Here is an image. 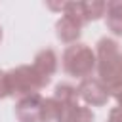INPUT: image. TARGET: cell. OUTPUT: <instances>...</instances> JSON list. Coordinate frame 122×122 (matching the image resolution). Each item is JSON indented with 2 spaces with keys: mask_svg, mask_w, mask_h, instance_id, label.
<instances>
[{
  "mask_svg": "<svg viewBox=\"0 0 122 122\" xmlns=\"http://www.w3.org/2000/svg\"><path fill=\"white\" fill-rule=\"evenodd\" d=\"M95 59H97V69H95L97 78L107 86V90H111L116 84L122 67L120 44L111 36L99 38L95 44Z\"/></svg>",
  "mask_w": 122,
  "mask_h": 122,
  "instance_id": "1",
  "label": "cell"
},
{
  "mask_svg": "<svg viewBox=\"0 0 122 122\" xmlns=\"http://www.w3.org/2000/svg\"><path fill=\"white\" fill-rule=\"evenodd\" d=\"M61 69L67 76L76 78L80 82L93 76V72L97 69L95 50H92L84 42H76V44L67 46L61 55Z\"/></svg>",
  "mask_w": 122,
  "mask_h": 122,
  "instance_id": "2",
  "label": "cell"
},
{
  "mask_svg": "<svg viewBox=\"0 0 122 122\" xmlns=\"http://www.w3.org/2000/svg\"><path fill=\"white\" fill-rule=\"evenodd\" d=\"M8 72V88H10V97L21 99L27 95L40 93L50 82L42 78L32 65H17Z\"/></svg>",
  "mask_w": 122,
  "mask_h": 122,
  "instance_id": "3",
  "label": "cell"
},
{
  "mask_svg": "<svg viewBox=\"0 0 122 122\" xmlns=\"http://www.w3.org/2000/svg\"><path fill=\"white\" fill-rule=\"evenodd\" d=\"M78 95L80 101H84V105L88 107H103L111 99V92L97 76H90L82 80L78 84Z\"/></svg>",
  "mask_w": 122,
  "mask_h": 122,
  "instance_id": "4",
  "label": "cell"
},
{
  "mask_svg": "<svg viewBox=\"0 0 122 122\" xmlns=\"http://www.w3.org/2000/svg\"><path fill=\"white\" fill-rule=\"evenodd\" d=\"M42 105H44V97L40 93L17 99L15 109H13L17 122H40L42 120Z\"/></svg>",
  "mask_w": 122,
  "mask_h": 122,
  "instance_id": "5",
  "label": "cell"
},
{
  "mask_svg": "<svg viewBox=\"0 0 122 122\" xmlns=\"http://www.w3.org/2000/svg\"><path fill=\"white\" fill-rule=\"evenodd\" d=\"M82 27L84 25L76 17H72L69 13H61V17L55 21V36L67 46L76 44L82 34Z\"/></svg>",
  "mask_w": 122,
  "mask_h": 122,
  "instance_id": "6",
  "label": "cell"
},
{
  "mask_svg": "<svg viewBox=\"0 0 122 122\" xmlns=\"http://www.w3.org/2000/svg\"><path fill=\"white\" fill-rule=\"evenodd\" d=\"M32 67H34V71L42 78L51 82V76L59 69V55H57V51L53 48H42L40 51H36V55L32 59Z\"/></svg>",
  "mask_w": 122,
  "mask_h": 122,
  "instance_id": "7",
  "label": "cell"
},
{
  "mask_svg": "<svg viewBox=\"0 0 122 122\" xmlns=\"http://www.w3.org/2000/svg\"><path fill=\"white\" fill-rule=\"evenodd\" d=\"M105 25L112 36H122V0H111L105 8Z\"/></svg>",
  "mask_w": 122,
  "mask_h": 122,
  "instance_id": "8",
  "label": "cell"
},
{
  "mask_svg": "<svg viewBox=\"0 0 122 122\" xmlns=\"http://www.w3.org/2000/svg\"><path fill=\"white\" fill-rule=\"evenodd\" d=\"M93 120H95L93 111L88 105L78 103V105H65L59 122H93Z\"/></svg>",
  "mask_w": 122,
  "mask_h": 122,
  "instance_id": "9",
  "label": "cell"
},
{
  "mask_svg": "<svg viewBox=\"0 0 122 122\" xmlns=\"http://www.w3.org/2000/svg\"><path fill=\"white\" fill-rule=\"evenodd\" d=\"M53 97L63 105H78L80 103L78 86H74L71 82H59L53 88Z\"/></svg>",
  "mask_w": 122,
  "mask_h": 122,
  "instance_id": "10",
  "label": "cell"
},
{
  "mask_svg": "<svg viewBox=\"0 0 122 122\" xmlns=\"http://www.w3.org/2000/svg\"><path fill=\"white\" fill-rule=\"evenodd\" d=\"M65 105L59 103L53 95L51 97H44V105H42V120L40 122H59L61 114H63Z\"/></svg>",
  "mask_w": 122,
  "mask_h": 122,
  "instance_id": "11",
  "label": "cell"
},
{
  "mask_svg": "<svg viewBox=\"0 0 122 122\" xmlns=\"http://www.w3.org/2000/svg\"><path fill=\"white\" fill-rule=\"evenodd\" d=\"M105 8H107V2H103V0L84 2V15H86V23H92V21H97V19L105 17Z\"/></svg>",
  "mask_w": 122,
  "mask_h": 122,
  "instance_id": "12",
  "label": "cell"
},
{
  "mask_svg": "<svg viewBox=\"0 0 122 122\" xmlns=\"http://www.w3.org/2000/svg\"><path fill=\"white\" fill-rule=\"evenodd\" d=\"M10 97V88H8V72L0 71V99Z\"/></svg>",
  "mask_w": 122,
  "mask_h": 122,
  "instance_id": "13",
  "label": "cell"
},
{
  "mask_svg": "<svg viewBox=\"0 0 122 122\" xmlns=\"http://www.w3.org/2000/svg\"><path fill=\"white\" fill-rule=\"evenodd\" d=\"M107 122H122V107H112Z\"/></svg>",
  "mask_w": 122,
  "mask_h": 122,
  "instance_id": "14",
  "label": "cell"
},
{
  "mask_svg": "<svg viewBox=\"0 0 122 122\" xmlns=\"http://www.w3.org/2000/svg\"><path fill=\"white\" fill-rule=\"evenodd\" d=\"M2 36H4V32H2V27H0V42H2Z\"/></svg>",
  "mask_w": 122,
  "mask_h": 122,
  "instance_id": "15",
  "label": "cell"
}]
</instances>
